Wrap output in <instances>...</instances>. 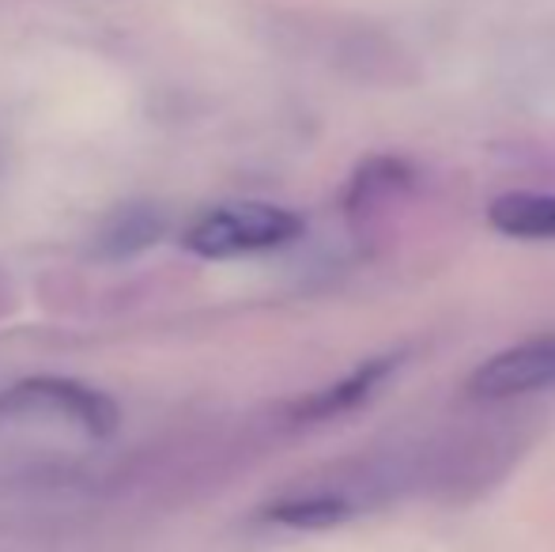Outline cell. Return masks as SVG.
<instances>
[{"label":"cell","mask_w":555,"mask_h":552,"mask_svg":"<svg viewBox=\"0 0 555 552\" xmlns=\"http://www.w3.org/2000/svg\"><path fill=\"white\" fill-rule=\"evenodd\" d=\"M302 235V216L269 201H234V205L208 208L185 228V251L197 258H242L287 246Z\"/></svg>","instance_id":"1"},{"label":"cell","mask_w":555,"mask_h":552,"mask_svg":"<svg viewBox=\"0 0 555 552\" xmlns=\"http://www.w3.org/2000/svg\"><path fill=\"white\" fill-rule=\"evenodd\" d=\"M27 420L65 424L88 439H106L117 427V406L83 383L42 375L8 386L0 394V424H27Z\"/></svg>","instance_id":"2"},{"label":"cell","mask_w":555,"mask_h":552,"mask_svg":"<svg viewBox=\"0 0 555 552\" xmlns=\"http://www.w3.org/2000/svg\"><path fill=\"white\" fill-rule=\"evenodd\" d=\"M552 386H555V333L537 341H521V345L491 356L468 378V394L483 401L521 398V394H541L552 390Z\"/></svg>","instance_id":"3"},{"label":"cell","mask_w":555,"mask_h":552,"mask_svg":"<svg viewBox=\"0 0 555 552\" xmlns=\"http://www.w3.org/2000/svg\"><path fill=\"white\" fill-rule=\"evenodd\" d=\"M163 213H155L152 205H129L117 208L111 220L103 223V231L95 235V254L106 261H121L132 254L147 251L155 239L163 235Z\"/></svg>","instance_id":"4"},{"label":"cell","mask_w":555,"mask_h":552,"mask_svg":"<svg viewBox=\"0 0 555 552\" xmlns=\"http://www.w3.org/2000/svg\"><path fill=\"white\" fill-rule=\"evenodd\" d=\"M488 220L511 239H555V193H503L491 201Z\"/></svg>","instance_id":"5"},{"label":"cell","mask_w":555,"mask_h":552,"mask_svg":"<svg viewBox=\"0 0 555 552\" xmlns=\"http://www.w3.org/2000/svg\"><path fill=\"white\" fill-rule=\"evenodd\" d=\"M397 363H401L397 356H378V360L363 363V368L351 371L348 378H340V383L330 386V390H322V394H314V398L302 401L299 416L302 420H325V416H336V413H348V409H356L359 401H366L382 383H386L389 371H393Z\"/></svg>","instance_id":"6"},{"label":"cell","mask_w":555,"mask_h":552,"mask_svg":"<svg viewBox=\"0 0 555 552\" xmlns=\"http://www.w3.org/2000/svg\"><path fill=\"white\" fill-rule=\"evenodd\" d=\"M351 500L340 492H307V496H287V500L272 503L264 518L276 526H292V530H325L344 518H351Z\"/></svg>","instance_id":"7"}]
</instances>
